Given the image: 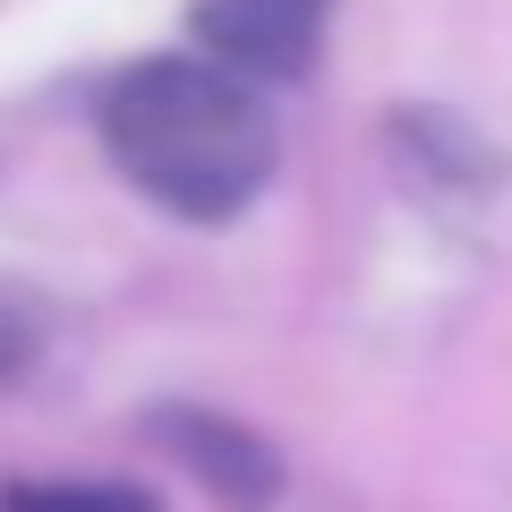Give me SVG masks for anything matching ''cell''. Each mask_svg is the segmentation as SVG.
Instances as JSON below:
<instances>
[{
	"instance_id": "obj_1",
	"label": "cell",
	"mask_w": 512,
	"mask_h": 512,
	"mask_svg": "<svg viewBox=\"0 0 512 512\" xmlns=\"http://www.w3.org/2000/svg\"><path fill=\"white\" fill-rule=\"evenodd\" d=\"M103 146L180 222H231L274 171V111L214 60H146L103 94Z\"/></svg>"
},
{
	"instance_id": "obj_2",
	"label": "cell",
	"mask_w": 512,
	"mask_h": 512,
	"mask_svg": "<svg viewBox=\"0 0 512 512\" xmlns=\"http://www.w3.org/2000/svg\"><path fill=\"white\" fill-rule=\"evenodd\" d=\"M325 9L333 0H197V35L214 52V69L231 77H308L316 35H325Z\"/></svg>"
},
{
	"instance_id": "obj_3",
	"label": "cell",
	"mask_w": 512,
	"mask_h": 512,
	"mask_svg": "<svg viewBox=\"0 0 512 512\" xmlns=\"http://www.w3.org/2000/svg\"><path fill=\"white\" fill-rule=\"evenodd\" d=\"M154 436H163L171 453H180L222 504H239V512H265V495H274V478H282L274 444H256L248 427L214 419V410H154Z\"/></svg>"
},
{
	"instance_id": "obj_4",
	"label": "cell",
	"mask_w": 512,
	"mask_h": 512,
	"mask_svg": "<svg viewBox=\"0 0 512 512\" xmlns=\"http://www.w3.org/2000/svg\"><path fill=\"white\" fill-rule=\"evenodd\" d=\"M9 512H154V495L111 478H35V487H9Z\"/></svg>"
},
{
	"instance_id": "obj_5",
	"label": "cell",
	"mask_w": 512,
	"mask_h": 512,
	"mask_svg": "<svg viewBox=\"0 0 512 512\" xmlns=\"http://www.w3.org/2000/svg\"><path fill=\"white\" fill-rule=\"evenodd\" d=\"M18 359H26V325H18V316H0V376H9Z\"/></svg>"
}]
</instances>
